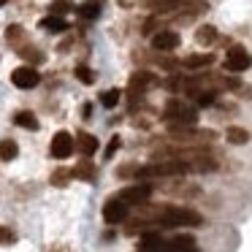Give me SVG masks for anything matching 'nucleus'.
Here are the masks:
<instances>
[{
	"label": "nucleus",
	"mask_w": 252,
	"mask_h": 252,
	"mask_svg": "<svg viewBox=\"0 0 252 252\" xmlns=\"http://www.w3.org/2000/svg\"><path fill=\"white\" fill-rule=\"evenodd\" d=\"M149 217L163 228H198L203 225V217L192 209H179V206H152Z\"/></svg>",
	"instance_id": "obj_1"
},
{
	"label": "nucleus",
	"mask_w": 252,
	"mask_h": 252,
	"mask_svg": "<svg viewBox=\"0 0 252 252\" xmlns=\"http://www.w3.org/2000/svg\"><path fill=\"white\" fill-rule=\"evenodd\" d=\"M163 122L174 130H185V127H195L198 122V111L192 106H187L185 100L179 98H171L165 100V109H163Z\"/></svg>",
	"instance_id": "obj_2"
},
{
	"label": "nucleus",
	"mask_w": 252,
	"mask_h": 252,
	"mask_svg": "<svg viewBox=\"0 0 252 252\" xmlns=\"http://www.w3.org/2000/svg\"><path fill=\"white\" fill-rule=\"evenodd\" d=\"M174 136V141L179 144H190V147H209V144L217 138V133L214 130H198V127H185V130H174L171 133Z\"/></svg>",
	"instance_id": "obj_3"
},
{
	"label": "nucleus",
	"mask_w": 252,
	"mask_h": 252,
	"mask_svg": "<svg viewBox=\"0 0 252 252\" xmlns=\"http://www.w3.org/2000/svg\"><path fill=\"white\" fill-rule=\"evenodd\" d=\"M247 68H252V57H250V52H247L244 46H230L228 55H225V71H230V73H241V71H247Z\"/></svg>",
	"instance_id": "obj_4"
},
{
	"label": "nucleus",
	"mask_w": 252,
	"mask_h": 252,
	"mask_svg": "<svg viewBox=\"0 0 252 252\" xmlns=\"http://www.w3.org/2000/svg\"><path fill=\"white\" fill-rule=\"evenodd\" d=\"M73 149H76V138H73L71 133H65V130L55 133V138H52V144H49L52 158L65 160V158H71V155H73Z\"/></svg>",
	"instance_id": "obj_5"
},
{
	"label": "nucleus",
	"mask_w": 252,
	"mask_h": 252,
	"mask_svg": "<svg viewBox=\"0 0 252 252\" xmlns=\"http://www.w3.org/2000/svg\"><path fill=\"white\" fill-rule=\"evenodd\" d=\"M38 82H41V73L35 71V65H22L17 71H11V84L19 90H33L38 87Z\"/></svg>",
	"instance_id": "obj_6"
},
{
	"label": "nucleus",
	"mask_w": 252,
	"mask_h": 252,
	"mask_svg": "<svg viewBox=\"0 0 252 252\" xmlns=\"http://www.w3.org/2000/svg\"><path fill=\"white\" fill-rule=\"evenodd\" d=\"M149 195H152V185H147V182H138V185L125 187V190L120 192V198L127 206H141L144 201H149Z\"/></svg>",
	"instance_id": "obj_7"
},
{
	"label": "nucleus",
	"mask_w": 252,
	"mask_h": 252,
	"mask_svg": "<svg viewBox=\"0 0 252 252\" xmlns=\"http://www.w3.org/2000/svg\"><path fill=\"white\" fill-rule=\"evenodd\" d=\"M127 209H130V206H127L120 195H114V198H109V201L103 203V220H106V222H111V225L122 222V220L127 217Z\"/></svg>",
	"instance_id": "obj_8"
},
{
	"label": "nucleus",
	"mask_w": 252,
	"mask_h": 252,
	"mask_svg": "<svg viewBox=\"0 0 252 252\" xmlns=\"http://www.w3.org/2000/svg\"><path fill=\"white\" fill-rule=\"evenodd\" d=\"M152 46L158 52H174L179 46V33H174V30H158L152 35Z\"/></svg>",
	"instance_id": "obj_9"
},
{
	"label": "nucleus",
	"mask_w": 252,
	"mask_h": 252,
	"mask_svg": "<svg viewBox=\"0 0 252 252\" xmlns=\"http://www.w3.org/2000/svg\"><path fill=\"white\" fill-rule=\"evenodd\" d=\"M155 84V73L149 71H136L130 76V98H138V95L144 93L147 87H152Z\"/></svg>",
	"instance_id": "obj_10"
},
{
	"label": "nucleus",
	"mask_w": 252,
	"mask_h": 252,
	"mask_svg": "<svg viewBox=\"0 0 252 252\" xmlns=\"http://www.w3.org/2000/svg\"><path fill=\"white\" fill-rule=\"evenodd\" d=\"M165 252H198V247H195V239L190 233H179L168 241V250Z\"/></svg>",
	"instance_id": "obj_11"
},
{
	"label": "nucleus",
	"mask_w": 252,
	"mask_h": 252,
	"mask_svg": "<svg viewBox=\"0 0 252 252\" xmlns=\"http://www.w3.org/2000/svg\"><path fill=\"white\" fill-rule=\"evenodd\" d=\"M76 149L84 155V158H90V155H95V152H98V138H95L93 133L79 130V133H76Z\"/></svg>",
	"instance_id": "obj_12"
},
{
	"label": "nucleus",
	"mask_w": 252,
	"mask_h": 252,
	"mask_svg": "<svg viewBox=\"0 0 252 252\" xmlns=\"http://www.w3.org/2000/svg\"><path fill=\"white\" fill-rule=\"evenodd\" d=\"M71 176H73V179H82V182H95L98 168H95L90 160H82L79 165H73V168H71Z\"/></svg>",
	"instance_id": "obj_13"
},
{
	"label": "nucleus",
	"mask_w": 252,
	"mask_h": 252,
	"mask_svg": "<svg viewBox=\"0 0 252 252\" xmlns=\"http://www.w3.org/2000/svg\"><path fill=\"white\" fill-rule=\"evenodd\" d=\"M225 141L233 144V147H244V144L250 141V130H244V127H239V125H230L228 130H225Z\"/></svg>",
	"instance_id": "obj_14"
},
{
	"label": "nucleus",
	"mask_w": 252,
	"mask_h": 252,
	"mask_svg": "<svg viewBox=\"0 0 252 252\" xmlns=\"http://www.w3.org/2000/svg\"><path fill=\"white\" fill-rule=\"evenodd\" d=\"M217 38H220V33H217V28H214V25H201V28H198V33H195V41L201 46H212Z\"/></svg>",
	"instance_id": "obj_15"
},
{
	"label": "nucleus",
	"mask_w": 252,
	"mask_h": 252,
	"mask_svg": "<svg viewBox=\"0 0 252 252\" xmlns=\"http://www.w3.org/2000/svg\"><path fill=\"white\" fill-rule=\"evenodd\" d=\"M144 6L155 14H165V11H174L176 6H182V0H144Z\"/></svg>",
	"instance_id": "obj_16"
},
{
	"label": "nucleus",
	"mask_w": 252,
	"mask_h": 252,
	"mask_svg": "<svg viewBox=\"0 0 252 252\" xmlns=\"http://www.w3.org/2000/svg\"><path fill=\"white\" fill-rule=\"evenodd\" d=\"M76 11L82 19H98L100 17V0H84Z\"/></svg>",
	"instance_id": "obj_17"
},
{
	"label": "nucleus",
	"mask_w": 252,
	"mask_h": 252,
	"mask_svg": "<svg viewBox=\"0 0 252 252\" xmlns=\"http://www.w3.org/2000/svg\"><path fill=\"white\" fill-rule=\"evenodd\" d=\"M41 28L46 30V33H65L68 30V22L63 17H46V19H41Z\"/></svg>",
	"instance_id": "obj_18"
},
{
	"label": "nucleus",
	"mask_w": 252,
	"mask_h": 252,
	"mask_svg": "<svg viewBox=\"0 0 252 252\" xmlns=\"http://www.w3.org/2000/svg\"><path fill=\"white\" fill-rule=\"evenodd\" d=\"M14 122H17L19 127H25V130H38V120H35L33 111H17V114H14Z\"/></svg>",
	"instance_id": "obj_19"
},
{
	"label": "nucleus",
	"mask_w": 252,
	"mask_h": 252,
	"mask_svg": "<svg viewBox=\"0 0 252 252\" xmlns=\"http://www.w3.org/2000/svg\"><path fill=\"white\" fill-rule=\"evenodd\" d=\"M212 63H214V55L209 52V55H190V57H185L182 65H185V68H206V65H212Z\"/></svg>",
	"instance_id": "obj_20"
},
{
	"label": "nucleus",
	"mask_w": 252,
	"mask_h": 252,
	"mask_svg": "<svg viewBox=\"0 0 252 252\" xmlns=\"http://www.w3.org/2000/svg\"><path fill=\"white\" fill-rule=\"evenodd\" d=\"M206 8L209 6L203 0H190V3H185V8H182V19H192V17H198V14H203Z\"/></svg>",
	"instance_id": "obj_21"
},
{
	"label": "nucleus",
	"mask_w": 252,
	"mask_h": 252,
	"mask_svg": "<svg viewBox=\"0 0 252 252\" xmlns=\"http://www.w3.org/2000/svg\"><path fill=\"white\" fill-rule=\"evenodd\" d=\"M19 155V147L14 138H3L0 141V160H14Z\"/></svg>",
	"instance_id": "obj_22"
},
{
	"label": "nucleus",
	"mask_w": 252,
	"mask_h": 252,
	"mask_svg": "<svg viewBox=\"0 0 252 252\" xmlns=\"http://www.w3.org/2000/svg\"><path fill=\"white\" fill-rule=\"evenodd\" d=\"M6 41L11 46H22V41H25V28H19V25H8V30H6Z\"/></svg>",
	"instance_id": "obj_23"
},
{
	"label": "nucleus",
	"mask_w": 252,
	"mask_h": 252,
	"mask_svg": "<svg viewBox=\"0 0 252 252\" xmlns=\"http://www.w3.org/2000/svg\"><path fill=\"white\" fill-rule=\"evenodd\" d=\"M19 57H25L28 63H33V65H38V63H44V52L35 49V46H19Z\"/></svg>",
	"instance_id": "obj_24"
},
{
	"label": "nucleus",
	"mask_w": 252,
	"mask_h": 252,
	"mask_svg": "<svg viewBox=\"0 0 252 252\" xmlns=\"http://www.w3.org/2000/svg\"><path fill=\"white\" fill-rule=\"evenodd\" d=\"M73 11V3L71 0H52L49 3V14L52 17H63V14Z\"/></svg>",
	"instance_id": "obj_25"
},
{
	"label": "nucleus",
	"mask_w": 252,
	"mask_h": 252,
	"mask_svg": "<svg viewBox=\"0 0 252 252\" xmlns=\"http://www.w3.org/2000/svg\"><path fill=\"white\" fill-rule=\"evenodd\" d=\"M120 100H122V90H117V87L114 90H106V93L100 95V103H103L106 109H114Z\"/></svg>",
	"instance_id": "obj_26"
},
{
	"label": "nucleus",
	"mask_w": 252,
	"mask_h": 252,
	"mask_svg": "<svg viewBox=\"0 0 252 252\" xmlns=\"http://www.w3.org/2000/svg\"><path fill=\"white\" fill-rule=\"evenodd\" d=\"M195 103L201 106V109L214 106V103H217V90H203V93H198V95H195Z\"/></svg>",
	"instance_id": "obj_27"
},
{
	"label": "nucleus",
	"mask_w": 252,
	"mask_h": 252,
	"mask_svg": "<svg viewBox=\"0 0 252 252\" xmlns=\"http://www.w3.org/2000/svg\"><path fill=\"white\" fill-rule=\"evenodd\" d=\"M73 73H76V79H79L82 84H93V82H95L93 68H87V65H76V71H73Z\"/></svg>",
	"instance_id": "obj_28"
},
{
	"label": "nucleus",
	"mask_w": 252,
	"mask_h": 252,
	"mask_svg": "<svg viewBox=\"0 0 252 252\" xmlns=\"http://www.w3.org/2000/svg\"><path fill=\"white\" fill-rule=\"evenodd\" d=\"M68 176H71V171H55V174H52V185L55 187H63L68 182Z\"/></svg>",
	"instance_id": "obj_29"
},
{
	"label": "nucleus",
	"mask_w": 252,
	"mask_h": 252,
	"mask_svg": "<svg viewBox=\"0 0 252 252\" xmlns=\"http://www.w3.org/2000/svg\"><path fill=\"white\" fill-rule=\"evenodd\" d=\"M120 147H122V138H120V136H111V141H109V147H106L103 155H106V158H111V155H114Z\"/></svg>",
	"instance_id": "obj_30"
},
{
	"label": "nucleus",
	"mask_w": 252,
	"mask_h": 252,
	"mask_svg": "<svg viewBox=\"0 0 252 252\" xmlns=\"http://www.w3.org/2000/svg\"><path fill=\"white\" fill-rule=\"evenodd\" d=\"M0 244H14V233L3 225H0Z\"/></svg>",
	"instance_id": "obj_31"
},
{
	"label": "nucleus",
	"mask_w": 252,
	"mask_h": 252,
	"mask_svg": "<svg viewBox=\"0 0 252 252\" xmlns=\"http://www.w3.org/2000/svg\"><path fill=\"white\" fill-rule=\"evenodd\" d=\"M158 63L163 68H168V71H174V68H176V60H171V57H158Z\"/></svg>",
	"instance_id": "obj_32"
},
{
	"label": "nucleus",
	"mask_w": 252,
	"mask_h": 252,
	"mask_svg": "<svg viewBox=\"0 0 252 252\" xmlns=\"http://www.w3.org/2000/svg\"><path fill=\"white\" fill-rule=\"evenodd\" d=\"M239 95H241V98H244V100H252V87H247V84H241Z\"/></svg>",
	"instance_id": "obj_33"
},
{
	"label": "nucleus",
	"mask_w": 252,
	"mask_h": 252,
	"mask_svg": "<svg viewBox=\"0 0 252 252\" xmlns=\"http://www.w3.org/2000/svg\"><path fill=\"white\" fill-rule=\"evenodd\" d=\"M82 114H84V120H87V117L93 114V106H90V103H84V106H82Z\"/></svg>",
	"instance_id": "obj_34"
},
{
	"label": "nucleus",
	"mask_w": 252,
	"mask_h": 252,
	"mask_svg": "<svg viewBox=\"0 0 252 252\" xmlns=\"http://www.w3.org/2000/svg\"><path fill=\"white\" fill-rule=\"evenodd\" d=\"M3 3H8V0H0V6H3Z\"/></svg>",
	"instance_id": "obj_35"
}]
</instances>
